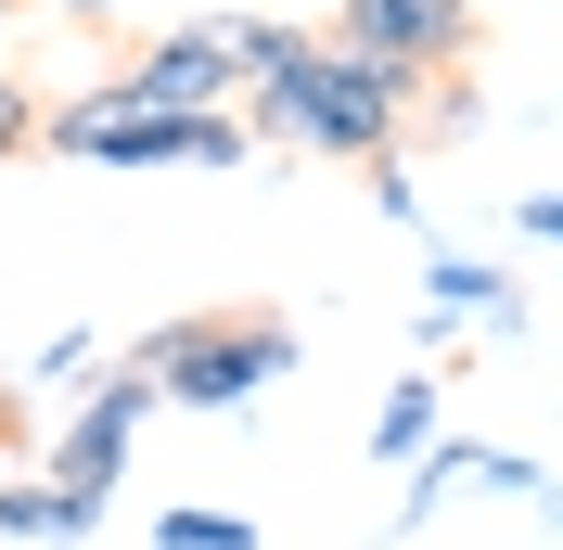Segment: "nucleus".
<instances>
[{
	"mask_svg": "<svg viewBox=\"0 0 563 550\" xmlns=\"http://www.w3.org/2000/svg\"><path fill=\"white\" fill-rule=\"evenodd\" d=\"M308 345H295V320L282 308H206V320H154V333L129 345V372L167 397V410H244V397H269L282 372H295Z\"/></svg>",
	"mask_w": 563,
	"mask_h": 550,
	"instance_id": "nucleus-1",
	"label": "nucleus"
},
{
	"mask_svg": "<svg viewBox=\"0 0 563 550\" xmlns=\"http://www.w3.org/2000/svg\"><path fill=\"white\" fill-rule=\"evenodd\" d=\"M141 422H154V384L115 359V372H90L77 384V410H65V436H52V513H65V550L103 525V499H115V474H129V448H141Z\"/></svg>",
	"mask_w": 563,
	"mask_h": 550,
	"instance_id": "nucleus-2",
	"label": "nucleus"
},
{
	"mask_svg": "<svg viewBox=\"0 0 563 550\" xmlns=\"http://www.w3.org/2000/svg\"><path fill=\"white\" fill-rule=\"evenodd\" d=\"M320 38H346V52H372V65H474V38H487V13L474 0H333V26Z\"/></svg>",
	"mask_w": 563,
	"mask_h": 550,
	"instance_id": "nucleus-3",
	"label": "nucleus"
},
{
	"mask_svg": "<svg viewBox=\"0 0 563 550\" xmlns=\"http://www.w3.org/2000/svg\"><path fill=\"white\" fill-rule=\"evenodd\" d=\"M115 90H129V103H154V116H206V103H231V52H218V13H192V26H167V38H141Z\"/></svg>",
	"mask_w": 563,
	"mask_h": 550,
	"instance_id": "nucleus-4",
	"label": "nucleus"
},
{
	"mask_svg": "<svg viewBox=\"0 0 563 550\" xmlns=\"http://www.w3.org/2000/svg\"><path fill=\"white\" fill-rule=\"evenodd\" d=\"M422 308H449L461 333H526V295H512L487 256H449V243L422 256Z\"/></svg>",
	"mask_w": 563,
	"mask_h": 550,
	"instance_id": "nucleus-5",
	"label": "nucleus"
},
{
	"mask_svg": "<svg viewBox=\"0 0 563 550\" xmlns=\"http://www.w3.org/2000/svg\"><path fill=\"white\" fill-rule=\"evenodd\" d=\"M449 422V397H435V372H397L385 384V410H372V461H410L422 436Z\"/></svg>",
	"mask_w": 563,
	"mask_h": 550,
	"instance_id": "nucleus-6",
	"label": "nucleus"
},
{
	"mask_svg": "<svg viewBox=\"0 0 563 550\" xmlns=\"http://www.w3.org/2000/svg\"><path fill=\"white\" fill-rule=\"evenodd\" d=\"M154 550H256L244 513H218V499H179L167 525H154Z\"/></svg>",
	"mask_w": 563,
	"mask_h": 550,
	"instance_id": "nucleus-7",
	"label": "nucleus"
},
{
	"mask_svg": "<svg viewBox=\"0 0 563 550\" xmlns=\"http://www.w3.org/2000/svg\"><path fill=\"white\" fill-rule=\"evenodd\" d=\"M26 372H38V384H65V397H77V384H90V372H103V345H90V333H77V320H65V333H52V345H38V359H26Z\"/></svg>",
	"mask_w": 563,
	"mask_h": 550,
	"instance_id": "nucleus-8",
	"label": "nucleus"
},
{
	"mask_svg": "<svg viewBox=\"0 0 563 550\" xmlns=\"http://www.w3.org/2000/svg\"><path fill=\"white\" fill-rule=\"evenodd\" d=\"M0 538H52V550H65V513H52V486H0Z\"/></svg>",
	"mask_w": 563,
	"mask_h": 550,
	"instance_id": "nucleus-9",
	"label": "nucleus"
},
{
	"mask_svg": "<svg viewBox=\"0 0 563 550\" xmlns=\"http://www.w3.org/2000/svg\"><path fill=\"white\" fill-rule=\"evenodd\" d=\"M372 167V218H422V193H410V154H358Z\"/></svg>",
	"mask_w": 563,
	"mask_h": 550,
	"instance_id": "nucleus-10",
	"label": "nucleus"
},
{
	"mask_svg": "<svg viewBox=\"0 0 563 550\" xmlns=\"http://www.w3.org/2000/svg\"><path fill=\"white\" fill-rule=\"evenodd\" d=\"M38 13H52V26H90V38H103V26H129V0H38Z\"/></svg>",
	"mask_w": 563,
	"mask_h": 550,
	"instance_id": "nucleus-11",
	"label": "nucleus"
},
{
	"mask_svg": "<svg viewBox=\"0 0 563 550\" xmlns=\"http://www.w3.org/2000/svg\"><path fill=\"white\" fill-rule=\"evenodd\" d=\"M26 129H38V103H26V90H13V77H0V167L26 154Z\"/></svg>",
	"mask_w": 563,
	"mask_h": 550,
	"instance_id": "nucleus-12",
	"label": "nucleus"
},
{
	"mask_svg": "<svg viewBox=\"0 0 563 550\" xmlns=\"http://www.w3.org/2000/svg\"><path fill=\"white\" fill-rule=\"evenodd\" d=\"M0 13H26V0H0Z\"/></svg>",
	"mask_w": 563,
	"mask_h": 550,
	"instance_id": "nucleus-13",
	"label": "nucleus"
}]
</instances>
